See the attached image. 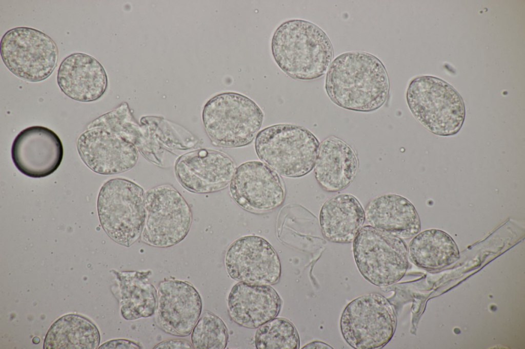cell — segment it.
<instances>
[{
	"mask_svg": "<svg viewBox=\"0 0 525 349\" xmlns=\"http://www.w3.org/2000/svg\"><path fill=\"white\" fill-rule=\"evenodd\" d=\"M141 139L127 102L90 122L79 136L76 147L84 163L96 173L109 175L133 168L138 158Z\"/></svg>",
	"mask_w": 525,
	"mask_h": 349,
	"instance_id": "obj_1",
	"label": "cell"
},
{
	"mask_svg": "<svg viewBox=\"0 0 525 349\" xmlns=\"http://www.w3.org/2000/svg\"><path fill=\"white\" fill-rule=\"evenodd\" d=\"M389 81L386 68L375 56L352 51L340 54L331 63L325 89L330 99L349 110L370 112L387 100Z\"/></svg>",
	"mask_w": 525,
	"mask_h": 349,
	"instance_id": "obj_2",
	"label": "cell"
},
{
	"mask_svg": "<svg viewBox=\"0 0 525 349\" xmlns=\"http://www.w3.org/2000/svg\"><path fill=\"white\" fill-rule=\"evenodd\" d=\"M273 58L290 77L311 80L323 76L333 58V48L327 34L317 25L302 19L281 24L271 42Z\"/></svg>",
	"mask_w": 525,
	"mask_h": 349,
	"instance_id": "obj_3",
	"label": "cell"
},
{
	"mask_svg": "<svg viewBox=\"0 0 525 349\" xmlns=\"http://www.w3.org/2000/svg\"><path fill=\"white\" fill-rule=\"evenodd\" d=\"M202 120L206 132L215 146H247L259 133L264 113L249 97L235 92L217 94L205 104Z\"/></svg>",
	"mask_w": 525,
	"mask_h": 349,
	"instance_id": "obj_4",
	"label": "cell"
},
{
	"mask_svg": "<svg viewBox=\"0 0 525 349\" xmlns=\"http://www.w3.org/2000/svg\"><path fill=\"white\" fill-rule=\"evenodd\" d=\"M254 145L259 159L278 174L298 178L314 168L320 143L303 126L278 124L259 132Z\"/></svg>",
	"mask_w": 525,
	"mask_h": 349,
	"instance_id": "obj_5",
	"label": "cell"
},
{
	"mask_svg": "<svg viewBox=\"0 0 525 349\" xmlns=\"http://www.w3.org/2000/svg\"><path fill=\"white\" fill-rule=\"evenodd\" d=\"M406 99L413 116L431 133L449 136L461 128L465 118L463 101L444 80L430 76L416 77L409 85Z\"/></svg>",
	"mask_w": 525,
	"mask_h": 349,
	"instance_id": "obj_6",
	"label": "cell"
},
{
	"mask_svg": "<svg viewBox=\"0 0 525 349\" xmlns=\"http://www.w3.org/2000/svg\"><path fill=\"white\" fill-rule=\"evenodd\" d=\"M145 192L124 178L108 180L99 192L97 207L100 223L107 234L129 247L141 236L145 221Z\"/></svg>",
	"mask_w": 525,
	"mask_h": 349,
	"instance_id": "obj_7",
	"label": "cell"
},
{
	"mask_svg": "<svg viewBox=\"0 0 525 349\" xmlns=\"http://www.w3.org/2000/svg\"><path fill=\"white\" fill-rule=\"evenodd\" d=\"M397 314L388 298L377 293L359 296L344 308L340 329L345 341L356 349L381 348L392 339Z\"/></svg>",
	"mask_w": 525,
	"mask_h": 349,
	"instance_id": "obj_8",
	"label": "cell"
},
{
	"mask_svg": "<svg viewBox=\"0 0 525 349\" xmlns=\"http://www.w3.org/2000/svg\"><path fill=\"white\" fill-rule=\"evenodd\" d=\"M353 243L354 258L361 275L380 288L395 284L409 265L408 247L399 237L370 225L362 227Z\"/></svg>",
	"mask_w": 525,
	"mask_h": 349,
	"instance_id": "obj_9",
	"label": "cell"
},
{
	"mask_svg": "<svg viewBox=\"0 0 525 349\" xmlns=\"http://www.w3.org/2000/svg\"><path fill=\"white\" fill-rule=\"evenodd\" d=\"M1 55L14 75L30 82H39L54 71L58 50L54 41L37 29L19 27L7 31L2 38Z\"/></svg>",
	"mask_w": 525,
	"mask_h": 349,
	"instance_id": "obj_10",
	"label": "cell"
},
{
	"mask_svg": "<svg viewBox=\"0 0 525 349\" xmlns=\"http://www.w3.org/2000/svg\"><path fill=\"white\" fill-rule=\"evenodd\" d=\"M145 221L142 241L151 246L166 248L177 244L187 236L192 213L188 204L173 186L163 184L144 194Z\"/></svg>",
	"mask_w": 525,
	"mask_h": 349,
	"instance_id": "obj_11",
	"label": "cell"
},
{
	"mask_svg": "<svg viewBox=\"0 0 525 349\" xmlns=\"http://www.w3.org/2000/svg\"><path fill=\"white\" fill-rule=\"evenodd\" d=\"M229 189L237 204L253 213L274 209L282 204L285 197L278 174L258 161H248L236 168Z\"/></svg>",
	"mask_w": 525,
	"mask_h": 349,
	"instance_id": "obj_12",
	"label": "cell"
},
{
	"mask_svg": "<svg viewBox=\"0 0 525 349\" xmlns=\"http://www.w3.org/2000/svg\"><path fill=\"white\" fill-rule=\"evenodd\" d=\"M225 265L230 276L239 282L271 285L277 282L281 275L278 254L258 236H245L234 241L227 251Z\"/></svg>",
	"mask_w": 525,
	"mask_h": 349,
	"instance_id": "obj_13",
	"label": "cell"
},
{
	"mask_svg": "<svg viewBox=\"0 0 525 349\" xmlns=\"http://www.w3.org/2000/svg\"><path fill=\"white\" fill-rule=\"evenodd\" d=\"M201 310L199 293L189 282L166 280L159 283L155 321L165 333L179 337L189 335Z\"/></svg>",
	"mask_w": 525,
	"mask_h": 349,
	"instance_id": "obj_14",
	"label": "cell"
},
{
	"mask_svg": "<svg viewBox=\"0 0 525 349\" xmlns=\"http://www.w3.org/2000/svg\"><path fill=\"white\" fill-rule=\"evenodd\" d=\"M64 155L62 142L51 129L32 126L22 130L11 147L12 161L24 174L41 178L53 173L62 163Z\"/></svg>",
	"mask_w": 525,
	"mask_h": 349,
	"instance_id": "obj_15",
	"label": "cell"
},
{
	"mask_svg": "<svg viewBox=\"0 0 525 349\" xmlns=\"http://www.w3.org/2000/svg\"><path fill=\"white\" fill-rule=\"evenodd\" d=\"M235 169L228 156L206 148L182 155L175 165V174L181 185L190 191L199 193L216 192L227 187Z\"/></svg>",
	"mask_w": 525,
	"mask_h": 349,
	"instance_id": "obj_16",
	"label": "cell"
},
{
	"mask_svg": "<svg viewBox=\"0 0 525 349\" xmlns=\"http://www.w3.org/2000/svg\"><path fill=\"white\" fill-rule=\"evenodd\" d=\"M57 82L67 96L84 102L100 98L108 86L103 66L94 57L82 53L71 54L63 60L57 71Z\"/></svg>",
	"mask_w": 525,
	"mask_h": 349,
	"instance_id": "obj_17",
	"label": "cell"
},
{
	"mask_svg": "<svg viewBox=\"0 0 525 349\" xmlns=\"http://www.w3.org/2000/svg\"><path fill=\"white\" fill-rule=\"evenodd\" d=\"M281 308V299L270 286L239 282L231 289L228 310L238 325L256 329L275 318Z\"/></svg>",
	"mask_w": 525,
	"mask_h": 349,
	"instance_id": "obj_18",
	"label": "cell"
},
{
	"mask_svg": "<svg viewBox=\"0 0 525 349\" xmlns=\"http://www.w3.org/2000/svg\"><path fill=\"white\" fill-rule=\"evenodd\" d=\"M365 219L371 227L401 238H410L420 231L419 215L411 202L402 196L385 194L370 201Z\"/></svg>",
	"mask_w": 525,
	"mask_h": 349,
	"instance_id": "obj_19",
	"label": "cell"
},
{
	"mask_svg": "<svg viewBox=\"0 0 525 349\" xmlns=\"http://www.w3.org/2000/svg\"><path fill=\"white\" fill-rule=\"evenodd\" d=\"M358 167V160L352 148L341 139L331 137L319 145L314 175L324 190L336 192L346 188L353 181Z\"/></svg>",
	"mask_w": 525,
	"mask_h": 349,
	"instance_id": "obj_20",
	"label": "cell"
},
{
	"mask_svg": "<svg viewBox=\"0 0 525 349\" xmlns=\"http://www.w3.org/2000/svg\"><path fill=\"white\" fill-rule=\"evenodd\" d=\"M365 213L358 200L350 194L334 196L322 206L319 223L322 234L328 241L349 244L363 227Z\"/></svg>",
	"mask_w": 525,
	"mask_h": 349,
	"instance_id": "obj_21",
	"label": "cell"
},
{
	"mask_svg": "<svg viewBox=\"0 0 525 349\" xmlns=\"http://www.w3.org/2000/svg\"><path fill=\"white\" fill-rule=\"evenodd\" d=\"M113 272L117 280L115 294L123 317L126 320H136L154 315L157 302V291L149 281L151 272Z\"/></svg>",
	"mask_w": 525,
	"mask_h": 349,
	"instance_id": "obj_22",
	"label": "cell"
},
{
	"mask_svg": "<svg viewBox=\"0 0 525 349\" xmlns=\"http://www.w3.org/2000/svg\"><path fill=\"white\" fill-rule=\"evenodd\" d=\"M408 257L416 266L435 271L449 266L460 257L458 246L447 233L431 229L419 232L411 241Z\"/></svg>",
	"mask_w": 525,
	"mask_h": 349,
	"instance_id": "obj_23",
	"label": "cell"
},
{
	"mask_svg": "<svg viewBox=\"0 0 525 349\" xmlns=\"http://www.w3.org/2000/svg\"><path fill=\"white\" fill-rule=\"evenodd\" d=\"M100 335L96 325L78 314L64 315L50 326L44 342V349H96Z\"/></svg>",
	"mask_w": 525,
	"mask_h": 349,
	"instance_id": "obj_24",
	"label": "cell"
},
{
	"mask_svg": "<svg viewBox=\"0 0 525 349\" xmlns=\"http://www.w3.org/2000/svg\"><path fill=\"white\" fill-rule=\"evenodd\" d=\"M255 342L257 349H297L299 337L290 321L274 318L258 328Z\"/></svg>",
	"mask_w": 525,
	"mask_h": 349,
	"instance_id": "obj_25",
	"label": "cell"
},
{
	"mask_svg": "<svg viewBox=\"0 0 525 349\" xmlns=\"http://www.w3.org/2000/svg\"><path fill=\"white\" fill-rule=\"evenodd\" d=\"M228 337L224 321L214 314L206 311L191 332V343L196 349H224Z\"/></svg>",
	"mask_w": 525,
	"mask_h": 349,
	"instance_id": "obj_26",
	"label": "cell"
},
{
	"mask_svg": "<svg viewBox=\"0 0 525 349\" xmlns=\"http://www.w3.org/2000/svg\"><path fill=\"white\" fill-rule=\"evenodd\" d=\"M142 347L138 343L132 340L118 339L108 341L102 345L98 348H124V349H139Z\"/></svg>",
	"mask_w": 525,
	"mask_h": 349,
	"instance_id": "obj_27",
	"label": "cell"
},
{
	"mask_svg": "<svg viewBox=\"0 0 525 349\" xmlns=\"http://www.w3.org/2000/svg\"><path fill=\"white\" fill-rule=\"evenodd\" d=\"M155 349H187L194 348L192 343L189 341L181 339H171L165 340L156 345Z\"/></svg>",
	"mask_w": 525,
	"mask_h": 349,
	"instance_id": "obj_28",
	"label": "cell"
},
{
	"mask_svg": "<svg viewBox=\"0 0 525 349\" xmlns=\"http://www.w3.org/2000/svg\"><path fill=\"white\" fill-rule=\"evenodd\" d=\"M302 348L314 349V348H325L333 349L329 344L320 341H314L305 345Z\"/></svg>",
	"mask_w": 525,
	"mask_h": 349,
	"instance_id": "obj_29",
	"label": "cell"
}]
</instances>
